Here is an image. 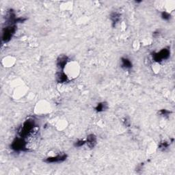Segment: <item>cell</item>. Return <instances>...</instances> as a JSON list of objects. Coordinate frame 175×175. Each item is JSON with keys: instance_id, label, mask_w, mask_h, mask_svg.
I'll return each mask as SVG.
<instances>
[{"instance_id": "1", "label": "cell", "mask_w": 175, "mask_h": 175, "mask_svg": "<svg viewBox=\"0 0 175 175\" xmlns=\"http://www.w3.org/2000/svg\"><path fill=\"white\" fill-rule=\"evenodd\" d=\"M35 124L34 121L31 119L27 120V121L24 122L23 126L21 127L18 130V134L19 137H26L29 134H30L34 129Z\"/></svg>"}, {"instance_id": "2", "label": "cell", "mask_w": 175, "mask_h": 175, "mask_svg": "<svg viewBox=\"0 0 175 175\" xmlns=\"http://www.w3.org/2000/svg\"><path fill=\"white\" fill-rule=\"evenodd\" d=\"M26 142L23 137H16L11 144V149L14 151H27L28 149L26 148Z\"/></svg>"}, {"instance_id": "3", "label": "cell", "mask_w": 175, "mask_h": 175, "mask_svg": "<svg viewBox=\"0 0 175 175\" xmlns=\"http://www.w3.org/2000/svg\"><path fill=\"white\" fill-rule=\"evenodd\" d=\"M17 30V27L15 26H9L5 27L3 29V34H2V41L4 42H7L11 41L13 35Z\"/></svg>"}, {"instance_id": "4", "label": "cell", "mask_w": 175, "mask_h": 175, "mask_svg": "<svg viewBox=\"0 0 175 175\" xmlns=\"http://www.w3.org/2000/svg\"><path fill=\"white\" fill-rule=\"evenodd\" d=\"M170 51L169 49L164 48L160 51L157 52V53L152 54V58H153L155 62L159 63L163 60H167L170 57Z\"/></svg>"}, {"instance_id": "5", "label": "cell", "mask_w": 175, "mask_h": 175, "mask_svg": "<svg viewBox=\"0 0 175 175\" xmlns=\"http://www.w3.org/2000/svg\"><path fill=\"white\" fill-rule=\"evenodd\" d=\"M66 158V154H60L54 157H48V158L45 160V162H47V163H60V162L64 161Z\"/></svg>"}, {"instance_id": "6", "label": "cell", "mask_w": 175, "mask_h": 175, "mask_svg": "<svg viewBox=\"0 0 175 175\" xmlns=\"http://www.w3.org/2000/svg\"><path fill=\"white\" fill-rule=\"evenodd\" d=\"M69 61V59L68 57L65 56V55H61L57 59V66L60 69L63 71Z\"/></svg>"}, {"instance_id": "7", "label": "cell", "mask_w": 175, "mask_h": 175, "mask_svg": "<svg viewBox=\"0 0 175 175\" xmlns=\"http://www.w3.org/2000/svg\"><path fill=\"white\" fill-rule=\"evenodd\" d=\"M86 144L90 148H94L97 145V137L94 134H90L87 136Z\"/></svg>"}, {"instance_id": "8", "label": "cell", "mask_w": 175, "mask_h": 175, "mask_svg": "<svg viewBox=\"0 0 175 175\" xmlns=\"http://www.w3.org/2000/svg\"><path fill=\"white\" fill-rule=\"evenodd\" d=\"M56 80L58 83H66L69 81L68 77L63 71H60L56 74Z\"/></svg>"}, {"instance_id": "9", "label": "cell", "mask_w": 175, "mask_h": 175, "mask_svg": "<svg viewBox=\"0 0 175 175\" xmlns=\"http://www.w3.org/2000/svg\"><path fill=\"white\" fill-rule=\"evenodd\" d=\"M133 66L132 62L127 57H122L121 58V67L124 69H131Z\"/></svg>"}, {"instance_id": "10", "label": "cell", "mask_w": 175, "mask_h": 175, "mask_svg": "<svg viewBox=\"0 0 175 175\" xmlns=\"http://www.w3.org/2000/svg\"><path fill=\"white\" fill-rule=\"evenodd\" d=\"M110 19L112 21V26H116V23H118L121 19V14L118 12H113L110 15Z\"/></svg>"}, {"instance_id": "11", "label": "cell", "mask_w": 175, "mask_h": 175, "mask_svg": "<svg viewBox=\"0 0 175 175\" xmlns=\"http://www.w3.org/2000/svg\"><path fill=\"white\" fill-rule=\"evenodd\" d=\"M107 109V104L106 102H102V103H99L97 104V107H95V110L97 112H101L106 110Z\"/></svg>"}, {"instance_id": "12", "label": "cell", "mask_w": 175, "mask_h": 175, "mask_svg": "<svg viewBox=\"0 0 175 175\" xmlns=\"http://www.w3.org/2000/svg\"><path fill=\"white\" fill-rule=\"evenodd\" d=\"M85 144H86V140H77V142H75L74 146L75 147H81L84 146Z\"/></svg>"}, {"instance_id": "13", "label": "cell", "mask_w": 175, "mask_h": 175, "mask_svg": "<svg viewBox=\"0 0 175 175\" xmlns=\"http://www.w3.org/2000/svg\"><path fill=\"white\" fill-rule=\"evenodd\" d=\"M161 18L165 20V21H168V20L170 19V14L168 12H163L161 13Z\"/></svg>"}, {"instance_id": "14", "label": "cell", "mask_w": 175, "mask_h": 175, "mask_svg": "<svg viewBox=\"0 0 175 175\" xmlns=\"http://www.w3.org/2000/svg\"><path fill=\"white\" fill-rule=\"evenodd\" d=\"M169 146V143L167 142H162L160 143V144L159 145V149H167V147Z\"/></svg>"}, {"instance_id": "15", "label": "cell", "mask_w": 175, "mask_h": 175, "mask_svg": "<svg viewBox=\"0 0 175 175\" xmlns=\"http://www.w3.org/2000/svg\"><path fill=\"white\" fill-rule=\"evenodd\" d=\"M159 113L161 114V115L164 116H169V114H170V112L167 111V109H161V110L159 111Z\"/></svg>"}]
</instances>
